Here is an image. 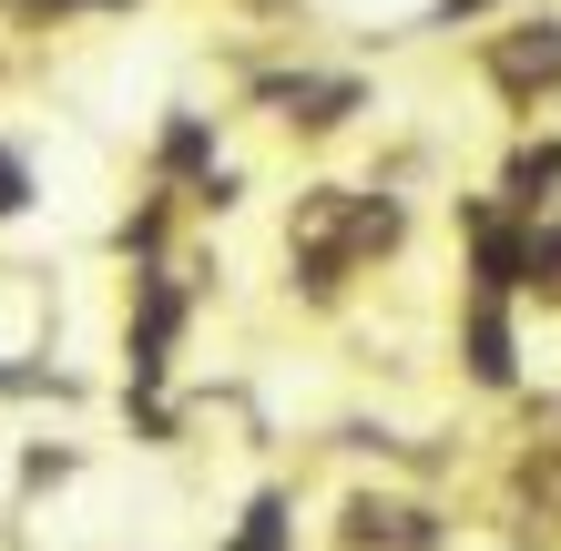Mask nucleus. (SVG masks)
Masks as SVG:
<instances>
[{
  "label": "nucleus",
  "mask_w": 561,
  "mask_h": 551,
  "mask_svg": "<svg viewBox=\"0 0 561 551\" xmlns=\"http://www.w3.org/2000/svg\"><path fill=\"white\" fill-rule=\"evenodd\" d=\"M337 551H439L449 541V510L419 501V491H347L337 521H327Z\"/></svg>",
  "instance_id": "nucleus-3"
},
{
  "label": "nucleus",
  "mask_w": 561,
  "mask_h": 551,
  "mask_svg": "<svg viewBox=\"0 0 561 551\" xmlns=\"http://www.w3.org/2000/svg\"><path fill=\"white\" fill-rule=\"evenodd\" d=\"M531 297H561V205L531 215Z\"/></svg>",
  "instance_id": "nucleus-8"
},
{
  "label": "nucleus",
  "mask_w": 561,
  "mask_h": 551,
  "mask_svg": "<svg viewBox=\"0 0 561 551\" xmlns=\"http://www.w3.org/2000/svg\"><path fill=\"white\" fill-rule=\"evenodd\" d=\"M409 255V194L399 184H347V174H307L286 194V297L307 317H337L378 266Z\"/></svg>",
  "instance_id": "nucleus-1"
},
{
  "label": "nucleus",
  "mask_w": 561,
  "mask_h": 551,
  "mask_svg": "<svg viewBox=\"0 0 561 551\" xmlns=\"http://www.w3.org/2000/svg\"><path fill=\"white\" fill-rule=\"evenodd\" d=\"M459 368L470 388H520V297H459Z\"/></svg>",
  "instance_id": "nucleus-4"
},
{
  "label": "nucleus",
  "mask_w": 561,
  "mask_h": 551,
  "mask_svg": "<svg viewBox=\"0 0 561 551\" xmlns=\"http://www.w3.org/2000/svg\"><path fill=\"white\" fill-rule=\"evenodd\" d=\"M215 551H307V501H296V480H255L236 501V521L215 531Z\"/></svg>",
  "instance_id": "nucleus-5"
},
{
  "label": "nucleus",
  "mask_w": 561,
  "mask_h": 551,
  "mask_svg": "<svg viewBox=\"0 0 561 551\" xmlns=\"http://www.w3.org/2000/svg\"><path fill=\"white\" fill-rule=\"evenodd\" d=\"M31 205H42V174H31V144L0 134V225H21Z\"/></svg>",
  "instance_id": "nucleus-7"
},
{
  "label": "nucleus",
  "mask_w": 561,
  "mask_h": 551,
  "mask_svg": "<svg viewBox=\"0 0 561 551\" xmlns=\"http://www.w3.org/2000/svg\"><path fill=\"white\" fill-rule=\"evenodd\" d=\"M144 0H0V31H82V21H134Z\"/></svg>",
  "instance_id": "nucleus-6"
},
{
  "label": "nucleus",
  "mask_w": 561,
  "mask_h": 551,
  "mask_svg": "<svg viewBox=\"0 0 561 551\" xmlns=\"http://www.w3.org/2000/svg\"><path fill=\"white\" fill-rule=\"evenodd\" d=\"M480 82L501 92L511 113H541V103H561V21L551 11H520V21H501V31H480Z\"/></svg>",
  "instance_id": "nucleus-2"
}]
</instances>
